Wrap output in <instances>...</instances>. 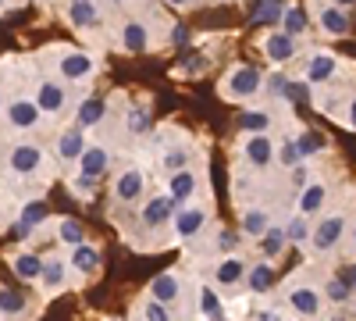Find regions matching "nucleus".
<instances>
[{
    "label": "nucleus",
    "mask_w": 356,
    "mask_h": 321,
    "mask_svg": "<svg viewBox=\"0 0 356 321\" xmlns=\"http://www.w3.org/2000/svg\"><path fill=\"white\" fill-rule=\"evenodd\" d=\"M72 265L79 268V272H93L97 265H100V250L97 246H72Z\"/></svg>",
    "instance_id": "29"
},
{
    "label": "nucleus",
    "mask_w": 356,
    "mask_h": 321,
    "mask_svg": "<svg viewBox=\"0 0 356 321\" xmlns=\"http://www.w3.org/2000/svg\"><path fill=\"white\" fill-rule=\"evenodd\" d=\"M317 22H321V29H324L328 36H346V33H349V11L339 8V4L321 8V11H317Z\"/></svg>",
    "instance_id": "11"
},
{
    "label": "nucleus",
    "mask_w": 356,
    "mask_h": 321,
    "mask_svg": "<svg viewBox=\"0 0 356 321\" xmlns=\"http://www.w3.org/2000/svg\"><path fill=\"white\" fill-rule=\"evenodd\" d=\"M168 4H175V8H186V4H189V0H168Z\"/></svg>",
    "instance_id": "54"
},
{
    "label": "nucleus",
    "mask_w": 356,
    "mask_h": 321,
    "mask_svg": "<svg viewBox=\"0 0 356 321\" xmlns=\"http://www.w3.org/2000/svg\"><path fill=\"white\" fill-rule=\"evenodd\" d=\"M186 164H189V150H182V147L164 154V168H168V171H182Z\"/></svg>",
    "instance_id": "43"
},
{
    "label": "nucleus",
    "mask_w": 356,
    "mask_h": 321,
    "mask_svg": "<svg viewBox=\"0 0 356 321\" xmlns=\"http://www.w3.org/2000/svg\"><path fill=\"white\" fill-rule=\"evenodd\" d=\"M285 240H289V243H307V240H310V228H307V214H300L296 221H289V225H285Z\"/></svg>",
    "instance_id": "35"
},
{
    "label": "nucleus",
    "mask_w": 356,
    "mask_h": 321,
    "mask_svg": "<svg viewBox=\"0 0 356 321\" xmlns=\"http://www.w3.org/2000/svg\"><path fill=\"white\" fill-rule=\"evenodd\" d=\"M346 122H349V129H356V97L349 100V111H346Z\"/></svg>",
    "instance_id": "50"
},
{
    "label": "nucleus",
    "mask_w": 356,
    "mask_h": 321,
    "mask_svg": "<svg viewBox=\"0 0 356 321\" xmlns=\"http://www.w3.org/2000/svg\"><path fill=\"white\" fill-rule=\"evenodd\" d=\"M285 82H289V79H282V75H275L271 82H267V90H271V93H285Z\"/></svg>",
    "instance_id": "48"
},
{
    "label": "nucleus",
    "mask_w": 356,
    "mask_h": 321,
    "mask_svg": "<svg viewBox=\"0 0 356 321\" xmlns=\"http://www.w3.org/2000/svg\"><path fill=\"white\" fill-rule=\"evenodd\" d=\"M146 129H150V114L139 111V107H136V111H129V132H132V136H143Z\"/></svg>",
    "instance_id": "42"
},
{
    "label": "nucleus",
    "mask_w": 356,
    "mask_h": 321,
    "mask_svg": "<svg viewBox=\"0 0 356 321\" xmlns=\"http://www.w3.org/2000/svg\"><path fill=\"white\" fill-rule=\"evenodd\" d=\"M335 72H339V57L335 54H328V50L310 54V61H307V82L310 86H321V82L335 79Z\"/></svg>",
    "instance_id": "4"
},
{
    "label": "nucleus",
    "mask_w": 356,
    "mask_h": 321,
    "mask_svg": "<svg viewBox=\"0 0 356 321\" xmlns=\"http://www.w3.org/2000/svg\"><path fill=\"white\" fill-rule=\"evenodd\" d=\"M353 246H356V228H353Z\"/></svg>",
    "instance_id": "55"
},
{
    "label": "nucleus",
    "mask_w": 356,
    "mask_h": 321,
    "mask_svg": "<svg viewBox=\"0 0 356 321\" xmlns=\"http://www.w3.org/2000/svg\"><path fill=\"white\" fill-rule=\"evenodd\" d=\"M75 193H79V196H82V193L89 196V193H93V179H89V175H82V171H79V179H75Z\"/></svg>",
    "instance_id": "47"
},
{
    "label": "nucleus",
    "mask_w": 356,
    "mask_h": 321,
    "mask_svg": "<svg viewBox=\"0 0 356 321\" xmlns=\"http://www.w3.org/2000/svg\"><path fill=\"white\" fill-rule=\"evenodd\" d=\"M4 4H8V0H0V8H4Z\"/></svg>",
    "instance_id": "58"
},
{
    "label": "nucleus",
    "mask_w": 356,
    "mask_h": 321,
    "mask_svg": "<svg viewBox=\"0 0 356 321\" xmlns=\"http://www.w3.org/2000/svg\"><path fill=\"white\" fill-rule=\"evenodd\" d=\"M122 47H125L129 54H143L146 47H150V29H146L143 22H129V25L122 29Z\"/></svg>",
    "instance_id": "20"
},
{
    "label": "nucleus",
    "mask_w": 356,
    "mask_h": 321,
    "mask_svg": "<svg viewBox=\"0 0 356 321\" xmlns=\"http://www.w3.org/2000/svg\"><path fill=\"white\" fill-rule=\"evenodd\" d=\"M221 90H225V97H232V100L257 97V93L264 90V72H260V68H250V65H235V68L225 75Z\"/></svg>",
    "instance_id": "1"
},
{
    "label": "nucleus",
    "mask_w": 356,
    "mask_h": 321,
    "mask_svg": "<svg viewBox=\"0 0 356 321\" xmlns=\"http://www.w3.org/2000/svg\"><path fill=\"white\" fill-rule=\"evenodd\" d=\"M175 211H178V203L164 193V196H154L150 203L143 208V225L146 228H161V225H168L171 218H175Z\"/></svg>",
    "instance_id": "6"
},
{
    "label": "nucleus",
    "mask_w": 356,
    "mask_h": 321,
    "mask_svg": "<svg viewBox=\"0 0 356 321\" xmlns=\"http://www.w3.org/2000/svg\"><path fill=\"white\" fill-rule=\"evenodd\" d=\"M178 293H182V279L171 275V272H164V275H157V279L150 282V297H154L157 304H175Z\"/></svg>",
    "instance_id": "14"
},
{
    "label": "nucleus",
    "mask_w": 356,
    "mask_h": 321,
    "mask_svg": "<svg viewBox=\"0 0 356 321\" xmlns=\"http://www.w3.org/2000/svg\"><path fill=\"white\" fill-rule=\"evenodd\" d=\"M246 161L253 164V168H267L275 161V143L267 139V132H260V136H250V143H246Z\"/></svg>",
    "instance_id": "12"
},
{
    "label": "nucleus",
    "mask_w": 356,
    "mask_h": 321,
    "mask_svg": "<svg viewBox=\"0 0 356 321\" xmlns=\"http://www.w3.org/2000/svg\"><path fill=\"white\" fill-rule=\"evenodd\" d=\"M239 129H246L250 136H260L271 129V111H246L239 118Z\"/></svg>",
    "instance_id": "27"
},
{
    "label": "nucleus",
    "mask_w": 356,
    "mask_h": 321,
    "mask_svg": "<svg viewBox=\"0 0 356 321\" xmlns=\"http://www.w3.org/2000/svg\"><path fill=\"white\" fill-rule=\"evenodd\" d=\"M257 321H282L278 314H271V311H264V314H257Z\"/></svg>",
    "instance_id": "52"
},
{
    "label": "nucleus",
    "mask_w": 356,
    "mask_h": 321,
    "mask_svg": "<svg viewBox=\"0 0 356 321\" xmlns=\"http://www.w3.org/2000/svg\"><path fill=\"white\" fill-rule=\"evenodd\" d=\"M324 200H328V186H324V182H307L303 193H300V214L310 218L314 211L324 208Z\"/></svg>",
    "instance_id": "21"
},
{
    "label": "nucleus",
    "mask_w": 356,
    "mask_h": 321,
    "mask_svg": "<svg viewBox=\"0 0 356 321\" xmlns=\"http://www.w3.org/2000/svg\"><path fill=\"white\" fill-rule=\"evenodd\" d=\"M104 118V100L100 97H86L82 104H79V125H97Z\"/></svg>",
    "instance_id": "28"
},
{
    "label": "nucleus",
    "mask_w": 356,
    "mask_h": 321,
    "mask_svg": "<svg viewBox=\"0 0 356 321\" xmlns=\"http://www.w3.org/2000/svg\"><path fill=\"white\" fill-rule=\"evenodd\" d=\"M97 4L93 0H72V8H68V22L75 29H89V25H97Z\"/></svg>",
    "instance_id": "24"
},
{
    "label": "nucleus",
    "mask_w": 356,
    "mask_h": 321,
    "mask_svg": "<svg viewBox=\"0 0 356 321\" xmlns=\"http://www.w3.org/2000/svg\"><path fill=\"white\" fill-rule=\"evenodd\" d=\"M296 147H300V154H303V161H307V157H314L317 150H324V136H317V132H307V136H300V139H296Z\"/></svg>",
    "instance_id": "36"
},
{
    "label": "nucleus",
    "mask_w": 356,
    "mask_h": 321,
    "mask_svg": "<svg viewBox=\"0 0 356 321\" xmlns=\"http://www.w3.org/2000/svg\"><path fill=\"white\" fill-rule=\"evenodd\" d=\"M282 97H289L292 104H307L310 100V82H285V93Z\"/></svg>",
    "instance_id": "41"
},
{
    "label": "nucleus",
    "mask_w": 356,
    "mask_h": 321,
    "mask_svg": "<svg viewBox=\"0 0 356 321\" xmlns=\"http://www.w3.org/2000/svg\"><path fill=\"white\" fill-rule=\"evenodd\" d=\"M264 54L271 65H289L296 57V36H289L285 29H278V33H271L264 40Z\"/></svg>",
    "instance_id": "3"
},
{
    "label": "nucleus",
    "mask_w": 356,
    "mask_h": 321,
    "mask_svg": "<svg viewBox=\"0 0 356 321\" xmlns=\"http://www.w3.org/2000/svg\"><path fill=\"white\" fill-rule=\"evenodd\" d=\"M200 307H203V314H207V318H218V314H221L218 293H214L211 285H203V289H200Z\"/></svg>",
    "instance_id": "40"
},
{
    "label": "nucleus",
    "mask_w": 356,
    "mask_h": 321,
    "mask_svg": "<svg viewBox=\"0 0 356 321\" xmlns=\"http://www.w3.org/2000/svg\"><path fill=\"white\" fill-rule=\"evenodd\" d=\"M50 218V208L43 200H29L22 208V218H18V236H25V232H33L36 225H43Z\"/></svg>",
    "instance_id": "17"
},
{
    "label": "nucleus",
    "mask_w": 356,
    "mask_h": 321,
    "mask_svg": "<svg viewBox=\"0 0 356 321\" xmlns=\"http://www.w3.org/2000/svg\"><path fill=\"white\" fill-rule=\"evenodd\" d=\"M285 8L289 4H275V0H257L253 4V11H250V22L257 25H278L282 22V15H285Z\"/></svg>",
    "instance_id": "23"
},
{
    "label": "nucleus",
    "mask_w": 356,
    "mask_h": 321,
    "mask_svg": "<svg viewBox=\"0 0 356 321\" xmlns=\"http://www.w3.org/2000/svg\"><path fill=\"white\" fill-rule=\"evenodd\" d=\"M57 68H61V75L68 82H79V79H89V72H93V57L89 54H65L61 61H57Z\"/></svg>",
    "instance_id": "13"
},
{
    "label": "nucleus",
    "mask_w": 356,
    "mask_h": 321,
    "mask_svg": "<svg viewBox=\"0 0 356 321\" xmlns=\"http://www.w3.org/2000/svg\"><path fill=\"white\" fill-rule=\"evenodd\" d=\"M235 246H239V236H235V232H228V228H225L221 236H218V250H221V253H232Z\"/></svg>",
    "instance_id": "45"
},
{
    "label": "nucleus",
    "mask_w": 356,
    "mask_h": 321,
    "mask_svg": "<svg viewBox=\"0 0 356 321\" xmlns=\"http://www.w3.org/2000/svg\"><path fill=\"white\" fill-rule=\"evenodd\" d=\"M82 150H86V136H82L79 125L75 129H65L61 136H57V157H61V161H79Z\"/></svg>",
    "instance_id": "15"
},
{
    "label": "nucleus",
    "mask_w": 356,
    "mask_h": 321,
    "mask_svg": "<svg viewBox=\"0 0 356 321\" xmlns=\"http://www.w3.org/2000/svg\"><path fill=\"white\" fill-rule=\"evenodd\" d=\"M15 275L25 279V282L40 279V275H43V260H40L36 253H18V257H15Z\"/></svg>",
    "instance_id": "26"
},
{
    "label": "nucleus",
    "mask_w": 356,
    "mask_h": 321,
    "mask_svg": "<svg viewBox=\"0 0 356 321\" xmlns=\"http://www.w3.org/2000/svg\"><path fill=\"white\" fill-rule=\"evenodd\" d=\"M267 228H271V214H267L264 208H250L243 214V232L246 236H264Z\"/></svg>",
    "instance_id": "25"
},
{
    "label": "nucleus",
    "mask_w": 356,
    "mask_h": 321,
    "mask_svg": "<svg viewBox=\"0 0 356 321\" xmlns=\"http://www.w3.org/2000/svg\"><path fill=\"white\" fill-rule=\"evenodd\" d=\"M193 193H196V175H193L189 168H182V171H171L168 196H171L175 203H182V200H189Z\"/></svg>",
    "instance_id": "18"
},
{
    "label": "nucleus",
    "mask_w": 356,
    "mask_h": 321,
    "mask_svg": "<svg viewBox=\"0 0 356 321\" xmlns=\"http://www.w3.org/2000/svg\"><path fill=\"white\" fill-rule=\"evenodd\" d=\"M289 36H300L303 29H307V11L303 8H285V15H282V22H278Z\"/></svg>",
    "instance_id": "31"
},
{
    "label": "nucleus",
    "mask_w": 356,
    "mask_h": 321,
    "mask_svg": "<svg viewBox=\"0 0 356 321\" xmlns=\"http://www.w3.org/2000/svg\"><path fill=\"white\" fill-rule=\"evenodd\" d=\"M275 4H289V0H275Z\"/></svg>",
    "instance_id": "56"
},
{
    "label": "nucleus",
    "mask_w": 356,
    "mask_h": 321,
    "mask_svg": "<svg viewBox=\"0 0 356 321\" xmlns=\"http://www.w3.org/2000/svg\"><path fill=\"white\" fill-rule=\"evenodd\" d=\"M278 161H282L285 168H300V164H303V154H300V147H296L292 139H285L282 150H278Z\"/></svg>",
    "instance_id": "39"
},
{
    "label": "nucleus",
    "mask_w": 356,
    "mask_h": 321,
    "mask_svg": "<svg viewBox=\"0 0 356 321\" xmlns=\"http://www.w3.org/2000/svg\"><path fill=\"white\" fill-rule=\"evenodd\" d=\"M214 279H218V285H239L246 279V265L239 257H221L214 268Z\"/></svg>",
    "instance_id": "19"
},
{
    "label": "nucleus",
    "mask_w": 356,
    "mask_h": 321,
    "mask_svg": "<svg viewBox=\"0 0 356 321\" xmlns=\"http://www.w3.org/2000/svg\"><path fill=\"white\" fill-rule=\"evenodd\" d=\"M342 279H346V285H349L353 293H356V265H349V268L342 272Z\"/></svg>",
    "instance_id": "49"
},
{
    "label": "nucleus",
    "mask_w": 356,
    "mask_h": 321,
    "mask_svg": "<svg viewBox=\"0 0 356 321\" xmlns=\"http://www.w3.org/2000/svg\"><path fill=\"white\" fill-rule=\"evenodd\" d=\"M143 186H146L143 171H139V168H129V171L118 175V182H114V196L122 200V203H132V200H139V196H143Z\"/></svg>",
    "instance_id": "9"
},
{
    "label": "nucleus",
    "mask_w": 356,
    "mask_h": 321,
    "mask_svg": "<svg viewBox=\"0 0 356 321\" xmlns=\"http://www.w3.org/2000/svg\"><path fill=\"white\" fill-rule=\"evenodd\" d=\"M40 164H43V150L36 143H18L11 150V171L15 175H33V171H40Z\"/></svg>",
    "instance_id": "7"
},
{
    "label": "nucleus",
    "mask_w": 356,
    "mask_h": 321,
    "mask_svg": "<svg viewBox=\"0 0 356 321\" xmlns=\"http://www.w3.org/2000/svg\"><path fill=\"white\" fill-rule=\"evenodd\" d=\"M57 240L68 243V246H79V243L86 240V232H82L79 221H61V225H57Z\"/></svg>",
    "instance_id": "34"
},
{
    "label": "nucleus",
    "mask_w": 356,
    "mask_h": 321,
    "mask_svg": "<svg viewBox=\"0 0 356 321\" xmlns=\"http://www.w3.org/2000/svg\"><path fill=\"white\" fill-rule=\"evenodd\" d=\"M332 4H339V8H353L356 0H332Z\"/></svg>",
    "instance_id": "53"
},
{
    "label": "nucleus",
    "mask_w": 356,
    "mask_h": 321,
    "mask_svg": "<svg viewBox=\"0 0 356 321\" xmlns=\"http://www.w3.org/2000/svg\"><path fill=\"white\" fill-rule=\"evenodd\" d=\"M0 107H4V93H0Z\"/></svg>",
    "instance_id": "57"
},
{
    "label": "nucleus",
    "mask_w": 356,
    "mask_h": 321,
    "mask_svg": "<svg viewBox=\"0 0 356 321\" xmlns=\"http://www.w3.org/2000/svg\"><path fill=\"white\" fill-rule=\"evenodd\" d=\"M104 168H107V147H86L79 154V171L89 175V179H97Z\"/></svg>",
    "instance_id": "22"
},
{
    "label": "nucleus",
    "mask_w": 356,
    "mask_h": 321,
    "mask_svg": "<svg viewBox=\"0 0 356 321\" xmlns=\"http://www.w3.org/2000/svg\"><path fill=\"white\" fill-rule=\"evenodd\" d=\"M143 318H146V321H168V314L161 311V304H157V300L143 307Z\"/></svg>",
    "instance_id": "46"
},
{
    "label": "nucleus",
    "mask_w": 356,
    "mask_h": 321,
    "mask_svg": "<svg viewBox=\"0 0 356 321\" xmlns=\"http://www.w3.org/2000/svg\"><path fill=\"white\" fill-rule=\"evenodd\" d=\"M349 293H353V289L346 285V279H342V275H339V279H332V282H328V289H324V297H328L332 304H346V300H349Z\"/></svg>",
    "instance_id": "37"
},
{
    "label": "nucleus",
    "mask_w": 356,
    "mask_h": 321,
    "mask_svg": "<svg viewBox=\"0 0 356 321\" xmlns=\"http://www.w3.org/2000/svg\"><path fill=\"white\" fill-rule=\"evenodd\" d=\"M65 104H68V97H65V90H61L57 82H43L40 90H36V107L47 111V114L65 111Z\"/></svg>",
    "instance_id": "16"
},
{
    "label": "nucleus",
    "mask_w": 356,
    "mask_h": 321,
    "mask_svg": "<svg viewBox=\"0 0 356 321\" xmlns=\"http://www.w3.org/2000/svg\"><path fill=\"white\" fill-rule=\"evenodd\" d=\"M346 214H332V218H324L317 228H314V250L317 253H328L339 246V240L346 236Z\"/></svg>",
    "instance_id": "2"
},
{
    "label": "nucleus",
    "mask_w": 356,
    "mask_h": 321,
    "mask_svg": "<svg viewBox=\"0 0 356 321\" xmlns=\"http://www.w3.org/2000/svg\"><path fill=\"white\" fill-rule=\"evenodd\" d=\"M40 107H36V100H15L11 107H8V122H11V129H36L40 125Z\"/></svg>",
    "instance_id": "10"
},
{
    "label": "nucleus",
    "mask_w": 356,
    "mask_h": 321,
    "mask_svg": "<svg viewBox=\"0 0 356 321\" xmlns=\"http://www.w3.org/2000/svg\"><path fill=\"white\" fill-rule=\"evenodd\" d=\"M285 243H289V240H285V228H267L264 236H260V246H264L267 257H278V253L285 250Z\"/></svg>",
    "instance_id": "33"
},
{
    "label": "nucleus",
    "mask_w": 356,
    "mask_h": 321,
    "mask_svg": "<svg viewBox=\"0 0 356 321\" xmlns=\"http://www.w3.org/2000/svg\"><path fill=\"white\" fill-rule=\"evenodd\" d=\"M246 282H250L253 293H267V289H271V282H275V275H271V268H267V265H257V268L246 272Z\"/></svg>",
    "instance_id": "32"
},
{
    "label": "nucleus",
    "mask_w": 356,
    "mask_h": 321,
    "mask_svg": "<svg viewBox=\"0 0 356 321\" xmlns=\"http://www.w3.org/2000/svg\"><path fill=\"white\" fill-rule=\"evenodd\" d=\"M203 68H207V61H203L200 54H189V57H182V72H186V75H200Z\"/></svg>",
    "instance_id": "44"
},
{
    "label": "nucleus",
    "mask_w": 356,
    "mask_h": 321,
    "mask_svg": "<svg viewBox=\"0 0 356 321\" xmlns=\"http://www.w3.org/2000/svg\"><path fill=\"white\" fill-rule=\"evenodd\" d=\"M289 304H292V311H300L303 318H317L321 314V293L314 285H292L289 289Z\"/></svg>",
    "instance_id": "8"
},
{
    "label": "nucleus",
    "mask_w": 356,
    "mask_h": 321,
    "mask_svg": "<svg viewBox=\"0 0 356 321\" xmlns=\"http://www.w3.org/2000/svg\"><path fill=\"white\" fill-rule=\"evenodd\" d=\"M0 311H4V314H18V311H25V297H18L15 289H0Z\"/></svg>",
    "instance_id": "38"
},
{
    "label": "nucleus",
    "mask_w": 356,
    "mask_h": 321,
    "mask_svg": "<svg viewBox=\"0 0 356 321\" xmlns=\"http://www.w3.org/2000/svg\"><path fill=\"white\" fill-rule=\"evenodd\" d=\"M175 43H186V25H175Z\"/></svg>",
    "instance_id": "51"
},
{
    "label": "nucleus",
    "mask_w": 356,
    "mask_h": 321,
    "mask_svg": "<svg viewBox=\"0 0 356 321\" xmlns=\"http://www.w3.org/2000/svg\"><path fill=\"white\" fill-rule=\"evenodd\" d=\"M171 225H175L178 240H193L196 232H203V225H207V211L203 208H182V211H175Z\"/></svg>",
    "instance_id": "5"
},
{
    "label": "nucleus",
    "mask_w": 356,
    "mask_h": 321,
    "mask_svg": "<svg viewBox=\"0 0 356 321\" xmlns=\"http://www.w3.org/2000/svg\"><path fill=\"white\" fill-rule=\"evenodd\" d=\"M40 279H43L47 289H61L65 285V260H57V257L54 260H43V275Z\"/></svg>",
    "instance_id": "30"
}]
</instances>
